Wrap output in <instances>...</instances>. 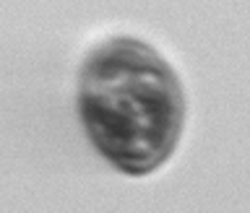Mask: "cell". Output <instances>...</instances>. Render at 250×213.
<instances>
[{
    "label": "cell",
    "mask_w": 250,
    "mask_h": 213,
    "mask_svg": "<svg viewBox=\"0 0 250 213\" xmlns=\"http://www.w3.org/2000/svg\"><path fill=\"white\" fill-rule=\"evenodd\" d=\"M78 115L91 146L123 174H151L175 151L185 94L169 62L146 42L117 37L83 60Z\"/></svg>",
    "instance_id": "1"
}]
</instances>
